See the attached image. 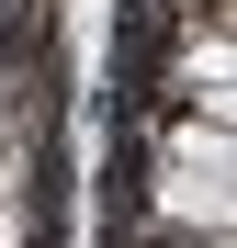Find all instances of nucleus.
<instances>
[{
	"label": "nucleus",
	"mask_w": 237,
	"mask_h": 248,
	"mask_svg": "<svg viewBox=\"0 0 237 248\" xmlns=\"http://www.w3.org/2000/svg\"><path fill=\"white\" fill-rule=\"evenodd\" d=\"M0 248H23V136H12V102H0Z\"/></svg>",
	"instance_id": "obj_2"
},
{
	"label": "nucleus",
	"mask_w": 237,
	"mask_h": 248,
	"mask_svg": "<svg viewBox=\"0 0 237 248\" xmlns=\"http://www.w3.org/2000/svg\"><path fill=\"white\" fill-rule=\"evenodd\" d=\"M170 248H215V237H170Z\"/></svg>",
	"instance_id": "obj_3"
},
{
	"label": "nucleus",
	"mask_w": 237,
	"mask_h": 248,
	"mask_svg": "<svg viewBox=\"0 0 237 248\" xmlns=\"http://www.w3.org/2000/svg\"><path fill=\"white\" fill-rule=\"evenodd\" d=\"M158 203H170V215L181 226H226V136H215V124H181V136H170V158H158Z\"/></svg>",
	"instance_id": "obj_1"
}]
</instances>
